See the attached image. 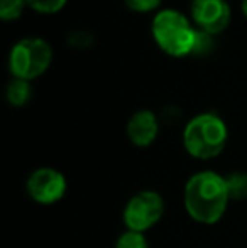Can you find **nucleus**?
I'll list each match as a JSON object with an SVG mask.
<instances>
[{
  "instance_id": "nucleus-1",
  "label": "nucleus",
  "mask_w": 247,
  "mask_h": 248,
  "mask_svg": "<svg viewBox=\"0 0 247 248\" xmlns=\"http://www.w3.org/2000/svg\"><path fill=\"white\" fill-rule=\"evenodd\" d=\"M183 201L191 219L201 225H215L231 201L227 179L214 170H201L188 179Z\"/></svg>"
},
{
  "instance_id": "nucleus-2",
  "label": "nucleus",
  "mask_w": 247,
  "mask_h": 248,
  "mask_svg": "<svg viewBox=\"0 0 247 248\" xmlns=\"http://www.w3.org/2000/svg\"><path fill=\"white\" fill-rule=\"evenodd\" d=\"M151 32L159 49L171 58H185L197 51L200 31L180 10H159L152 19Z\"/></svg>"
},
{
  "instance_id": "nucleus-3",
  "label": "nucleus",
  "mask_w": 247,
  "mask_h": 248,
  "mask_svg": "<svg viewBox=\"0 0 247 248\" xmlns=\"http://www.w3.org/2000/svg\"><path fill=\"white\" fill-rule=\"evenodd\" d=\"M229 140L225 122L215 113H200L186 124L183 130V145L191 157L210 160L220 155Z\"/></svg>"
},
{
  "instance_id": "nucleus-4",
  "label": "nucleus",
  "mask_w": 247,
  "mask_h": 248,
  "mask_svg": "<svg viewBox=\"0 0 247 248\" xmlns=\"http://www.w3.org/2000/svg\"><path fill=\"white\" fill-rule=\"evenodd\" d=\"M53 62V49L43 37H24L9 52V71L14 78L33 79L43 76Z\"/></svg>"
},
{
  "instance_id": "nucleus-5",
  "label": "nucleus",
  "mask_w": 247,
  "mask_h": 248,
  "mask_svg": "<svg viewBox=\"0 0 247 248\" xmlns=\"http://www.w3.org/2000/svg\"><path fill=\"white\" fill-rule=\"evenodd\" d=\"M165 215V199L156 191H141L129 199L124 209V223L131 232L151 230Z\"/></svg>"
},
{
  "instance_id": "nucleus-6",
  "label": "nucleus",
  "mask_w": 247,
  "mask_h": 248,
  "mask_svg": "<svg viewBox=\"0 0 247 248\" xmlns=\"http://www.w3.org/2000/svg\"><path fill=\"white\" fill-rule=\"evenodd\" d=\"M190 14L195 27L208 36L224 32L232 19L227 0H193Z\"/></svg>"
},
{
  "instance_id": "nucleus-7",
  "label": "nucleus",
  "mask_w": 247,
  "mask_h": 248,
  "mask_svg": "<svg viewBox=\"0 0 247 248\" xmlns=\"http://www.w3.org/2000/svg\"><path fill=\"white\" fill-rule=\"evenodd\" d=\"M66 177L53 167L36 169L27 179V194L39 204H54L66 194Z\"/></svg>"
},
{
  "instance_id": "nucleus-8",
  "label": "nucleus",
  "mask_w": 247,
  "mask_h": 248,
  "mask_svg": "<svg viewBox=\"0 0 247 248\" xmlns=\"http://www.w3.org/2000/svg\"><path fill=\"white\" fill-rule=\"evenodd\" d=\"M159 134L158 117L151 110H139L127 122V137L135 147H149Z\"/></svg>"
},
{
  "instance_id": "nucleus-9",
  "label": "nucleus",
  "mask_w": 247,
  "mask_h": 248,
  "mask_svg": "<svg viewBox=\"0 0 247 248\" xmlns=\"http://www.w3.org/2000/svg\"><path fill=\"white\" fill-rule=\"evenodd\" d=\"M31 96H33L31 81L19 79V78L10 79L5 90V98L9 101V105H12V107H16V108H20V107H24V105H27Z\"/></svg>"
},
{
  "instance_id": "nucleus-10",
  "label": "nucleus",
  "mask_w": 247,
  "mask_h": 248,
  "mask_svg": "<svg viewBox=\"0 0 247 248\" xmlns=\"http://www.w3.org/2000/svg\"><path fill=\"white\" fill-rule=\"evenodd\" d=\"M27 7L33 9L37 14H44V16H53L58 14L60 10L65 9L68 0H26Z\"/></svg>"
},
{
  "instance_id": "nucleus-11",
  "label": "nucleus",
  "mask_w": 247,
  "mask_h": 248,
  "mask_svg": "<svg viewBox=\"0 0 247 248\" xmlns=\"http://www.w3.org/2000/svg\"><path fill=\"white\" fill-rule=\"evenodd\" d=\"M26 5V0H0V19L17 20L24 14Z\"/></svg>"
},
{
  "instance_id": "nucleus-12",
  "label": "nucleus",
  "mask_w": 247,
  "mask_h": 248,
  "mask_svg": "<svg viewBox=\"0 0 247 248\" xmlns=\"http://www.w3.org/2000/svg\"><path fill=\"white\" fill-rule=\"evenodd\" d=\"M115 248H149V242L144 236V233L127 230V232L119 236Z\"/></svg>"
},
{
  "instance_id": "nucleus-13",
  "label": "nucleus",
  "mask_w": 247,
  "mask_h": 248,
  "mask_svg": "<svg viewBox=\"0 0 247 248\" xmlns=\"http://www.w3.org/2000/svg\"><path fill=\"white\" fill-rule=\"evenodd\" d=\"M227 179L231 199H242L247 196V176L246 174H232Z\"/></svg>"
},
{
  "instance_id": "nucleus-14",
  "label": "nucleus",
  "mask_w": 247,
  "mask_h": 248,
  "mask_svg": "<svg viewBox=\"0 0 247 248\" xmlns=\"http://www.w3.org/2000/svg\"><path fill=\"white\" fill-rule=\"evenodd\" d=\"M127 9H131L132 12L137 14H148L156 10L161 5L163 0H122Z\"/></svg>"
},
{
  "instance_id": "nucleus-15",
  "label": "nucleus",
  "mask_w": 247,
  "mask_h": 248,
  "mask_svg": "<svg viewBox=\"0 0 247 248\" xmlns=\"http://www.w3.org/2000/svg\"><path fill=\"white\" fill-rule=\"evenodd\" d=\"M241 9H242V14L247 17V0H242V3H241Z\"/></svg>"
}]
</instances>
